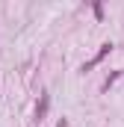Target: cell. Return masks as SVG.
I'll return each instance as SVG.
<instances>
[{"mask_svg":"<svg viewBox=\"0 0 124 127\" xmlns=\"http://www.w3.org/2000/svg\"><path fill=\"white\" fill-rule=\"evenodd\" d=\"M47 106H50V95L41 92V95H38V103H35V118H38V121L47 115Z\"/></svg>","mask_w":124,"mask_h":127,"instance_id":"obj_2","label":"cell"},{"mask_svg":"<svg viewBox=\"0 0 124 127\" xmlns=\"http://www.w3.org/2000/svg\"><path fill=\"white\" fill-rule=\"evenodd\" d=\"M112 47H115L112 41H106V44H100V50H97V56H94V59H89V62L83 65L80 71H83V74H86V71H92V68H94V65H97V62H103V59H106V56L112 53Z\"/></svg>","mask_w":124,"mask_h":127,"instance_id":"obj_1","label":"cell"}]
</instances>
